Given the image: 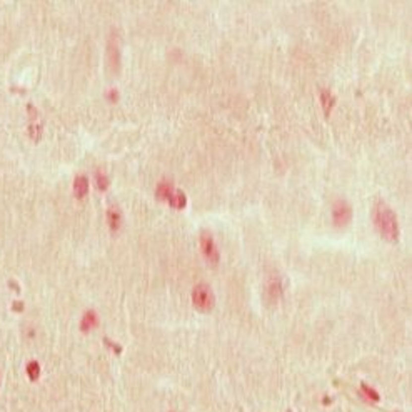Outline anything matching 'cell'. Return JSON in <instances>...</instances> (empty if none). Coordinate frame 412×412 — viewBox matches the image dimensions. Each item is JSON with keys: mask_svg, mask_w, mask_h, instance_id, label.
Listing matches in <instances>:
<instances>
[{"mask_svg": "<svg viewBox=\"0 0 412 412\" xmlns=\"http://www.w3.org/2000/svg\"><path fill=\"white\" fill-rule=\"evenodd\" d=\"M192 305L199 312H210L216 305V295H214L212 287L204 282L197 284L192 289Z\"/></svg>", "mask_w": 412, "mask_h": 412, "instance_id": "2", "label": "cell"}, {"mask_svg": "<svg viewBox=\"0 0 412 412\" xmlns=\"http://www.w3.org/2000/svg\"><path fill=\"white\" fill-rule=\"evenodd\" d=\"M267 295L272 302H277L282 295V284L277 277H271L267 284Z\"/></svg>", "mask_w": 412, "mask_h": 412, "instance_id": "9", "label": "cell"}, {"mask_svg": "<svg viewBox=\"0 0 412 412\" xmlns=\"http://www.w3.org/2000/svg\"><path fill=\"white\" fill-rule=\"evenodd\" d=\"M109 63H111L114 72H118V68H120V47H118L116 34H112L111 40H109Z\"/></svg>", "mask_w": 412, "mask_h": 412, "instance_id": "5", "label": "cell"}, {"mask_svg": "<svg viewBox=\"0 0 412 412\" xmlns=\"http://www.w3.org/2000/svg\"><path fill=\"white\" fill-rule=\"evenodd\" d=\"M107 224H109V229H111L114 234L120 231V227H122V212H120V209L116 207V205H112V207L107 209Z\"/></svg>", "mask_w": 412, "mask_h": 412, "instance_id": "6", "label": "cell"}, {"mask_svg": "<svg viewBox=\"0 0 412 412\" xmlns=\"http://www.w3.org/2000/svg\"><path fill=\"white\" fill-rule=\"evenodd\" d=\"M174 190H176V187H174L172 182L164 180V182H160V184L157 185V190H155V195H157V199L164 200V202H167V199H169V197H171V194H172Z\"/></svg>", "mask_w": 412, "mask_h": 412, "instance_id": "10", "label": "cell"}, {"mask_svg": "<svg viewBox=\"0 0 412 412\" xmlns=\"http://www.w3.org/2000/svg\"><path fill=\"white\" fill-rule=\"evenodd\" d=\"M199 242H200V250H202L205 260H207L209 264H217L219 259H221V254H219V249H217L212 234H210L209 231H202L200 232Z\"/></svg>", "mask_w": 412, "mask_h": 412, "instance_id": "3", "label": "cell"}, {"mask_svg": "<svg viewBox=\"0 0 412 412\" xmlns=\"http://www.w3.org/2000/svg\"><path fill=\"white\" fill-rule=\"evenodd\" d=\"M95 185H97V189L100 192H105L109 189V185H111V178L107 177V174L105 172L99 171L97 174H95Z\"/></svg>", "mask_w": 412, "mask_h": 412, "instance_id": "12", "label": "cell"}, {"mask_svg": "<svg viewBox=\"0 0 412 412\" xmlns=\"http://www.w3.org/2000/svg\"><path fill=\"white\" fill-rule=\"evenodd\" d=\"M13 309H22V304H13Z\"/></svg>", "mask_w": 412, "mask_h": 412, "instance_id": "16", "label": "cell"}, {"mask_svg": "<svg viewBox=\"0 0 412 412\" xmlns=\"http://www.w3.org/2000/svg\"><path fill=\"white\" fill-rule=\"evenodd\" d=\"M362 389H364L365 392H367V397H370V399H372V401H379V396H377V392H374L372 389H369L367 386H365V384H364V386H362Z\"/></svg>", "mask_w": 412, "mask_h": 412, "instance_id": "15", "label": "cell"}, {"mask_svg": "<svg viewBox=\"0 0 412 412\" xmlns=\"http://www.w3.org/2000/svg\"><path fill=\"white\" fill-rule=\"evenodd\" d=\"M0 384H2V372H0Z\"/></svg>", "mask_w": 412, "mask_h": 412, "instance_id": "17", "label": "cell"}, {"mask_svg": "<svg viewBox=\"0 0 412 412\" xmlns=\"http://www.w3.org/2000/svg\"><path fill=\"white\" fill-rule=\"evenodd\" d=\"M352 219V207L347 200H336L332 205V222L336 227H346Z\"/></svg>", "mask_w": 412, "mask_h": 412, "instance_id": "4", "label": "cell"}, {"mask_svg": "<svg viewBox=\"0 0 412 412\" xmlns=\"http://www.w3.org/2000/svg\"><path fill=\"white\" fill-rule=\"evenodd\" d=\"M27 375H29L30 381H37L40 377V364L37 360H30V362L27 364Z\"/></svg>", "mask_w": 412, "mask_h": 412, "instance_id": "13", "label": "cell"}, {"mask_svg": "<svg viewBox=\"0 0 412 412\" xmlns=\"http://www.w3.org/2000/svg\"><path fill=\"white\" fill-rule=\"evenodd\" d=\"M334 102H336V99L332 97V94L329 92V90H322V104H324V109L329 112L332 109Z\"/></svg>", "mask_w": 412, "mask_h": 412, "instance_id": "14", "label": "cell"}, {"mask_svg": "<svg viewBox=\"0 0 412 412\" xmlns=\"http://www.w3.org/2000/svg\"><path fill=\"white\" fill-rule=\"evenodd\" d=\"M87 194H89V178L80 174L74 178V195L77 199H84Z\"/></svg>", "mask_w": 412, "mask_h": 412, "instance_id": "8", "label": "cell"}, {"mask_svg": "<svg viewBox=\"0 0 412 412\" xmlns=\"http://www.w3.org/2000/svg\"><path fill=\"white\" fill-rule=\"evenodd\" d=\"M372 221L377 232L381 234L382 239L387 242H397L399 240V222H397L396 212L384 202L379 200L372 209Z\"/></svg>", "mask_w": 412, "mask_h": 412, "instance_id": "1", "label": "cell"}, {"mask_svg": "<svg viewBox=\"0 0 412 412\" xmlns=\"http://www.w3.org/2000/svg\"><path fill=\"white\" fill-rule=\"evenodd\" d=\"M99 326V315L95 310H87L80 319V331L82 332H90L92 329Z\"/></svg>", "mask_w": 412, "mask_h": 412, "instance_id": "7", "label": "cell"}, {"mask_svg": "<svg viewBox=\"0 0 412 412\" xmlns=\"http://www.w3.org/2000/svg\"><path fill=\"white\" fill-rule=\"evenodd\" d=\"M167 202H169V205H172L174 209H184L187 205V197H185L184 192L176 189L171 194V197L167 199Z\"/></svg>", "mask_w": 412, "mask_h": 412, "instance_id": "11", "label": "cell"}]
</instances>
